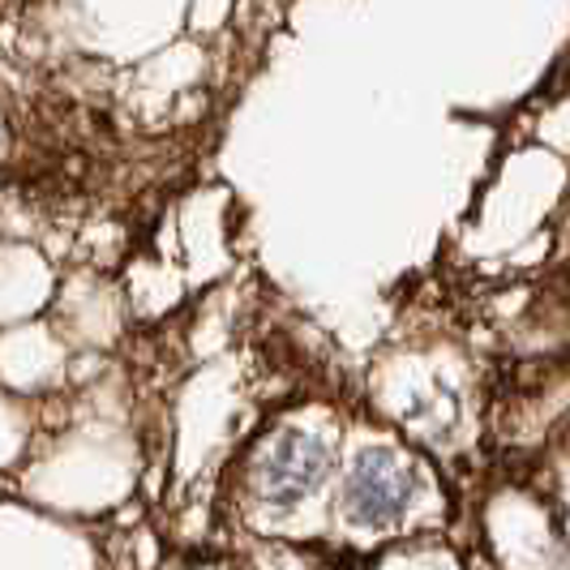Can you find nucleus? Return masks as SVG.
Instances as JSON below:
<instances>
[{
	"instance_id": "2",
	"label": "nucleus",
	"mask_w": 570,
	"mask_h": 570,
	"mask_svg": "<svg viewBox=\"0 0 570 570\" xmlns=\"http://www.w3.org/2000/svg\"><path fill=\"white\" fill-rule=\"evenodd\" d=\"M322 476H326V446L314 433L287 429L262 463V498L275 507H296L322 485Z\"/></svg>"
},
{
	"instance_id": "1",
	"label": "nucleus",
	"mask_w": 570,
	"mask_h": 570,
	"mask_svg": "<svg viewBox=\"0 0 570 570\" xmlns=\"http://www.w3.org/2000/svg\"><path fill=\"white\" fill-rule=\"evenodd\" d=\"M412 493H416V476L391 446H365L343 481L347 514L365 528H382V523L400 519Z\"/></svg>"
}]
</instances>
